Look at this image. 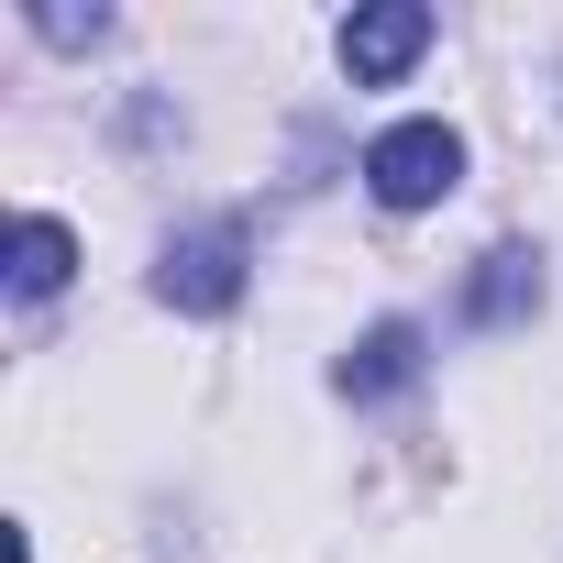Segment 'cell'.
<instances>
[{
  "label": "cell",
  "instance_id": "obj_3",
  "mask_svg": "<svg viewBox=\"0 0 563 563\" xmlns=\"http://www.w3.org/2000/svg\"><path fill=\"white\" fill-rule=\"evenodd\" d=\"M420 56H431V12H420V0H376V12L343 23V67H354V89H398Z\"/></svg>",
  "mask_w": 563,
  "mask_h": 563
},
{
  "label": "cell",
  "instance_id": "obj_1",
  "mask_svg": "<svg viewBox=\"0 0 563 563\" xmlns=\"http://www.w3.org/2000/svg\"><path fill=\"white\" fill-rule=\"evenodd\" d=\"M365 188H376V210H431V199H453V188H464V133H453V122H387V133L365 144Z\"/></svg>",
  "mask_w": 563,
  "mask_h": 563
},
{
  "label": "cell",
  "instance_id": "obj_2",
  "mask_svg": "<svg viewBox=\"0 0 563 563\" xmlns=\"http://www.w3.org/2000/svg\"><path fill=\"white\" fill-rule=\"evenodd\" d=\"M243 265H254V232H243V221H199V232H177V243L155 254V299L188 310V321H221V310L243 299Z\"/></svg>",
  "mask_w": 563,
  "mask_h": 563
},
{
  "label": "cell",
  "instance_id": "obj_7",
  "mask_svg": "<svg viewBox=\"0 0 563 563\" xmlns=\"http://www.w3.org/2000/svg\"><path fill=\"white\" fill-rule=\"evenodd\" d=\"M34 34H45V45H100L111 12H34Z\"/></svg>",
  "mask_w": 563,
  "mask_h": 563
},
{
  "label": "cell",
  "instance_id": "obj_5",
  "mask_svg": "<svg viewBox=\"0 0 563 563\" xmlns=\"http://www.w3.org/2000/svg\"><path fill=\"white\" fill-rule=\"evenodd\" d=\"M332 387H343V398H398V387H420V321H376V332L332 365Z\"/></svg>",
  "mask_w": 563,
  "mask_h": 563
},
{
  "label": "cell",
  "instance_id": "obj_6",
  "mask_svg": "<svg viewBox=\"0 0 563 563\" xmlns=\"http://www.w3.org/2000/svg\"><path fill=\"white\" fill-rule=\"evenodd\" d=\"M67 276H78V232L56 210H23L12 221V299H56Z\"/></svg>",
  "mask_w": 563,
  "mask_h": 563
},
{
  "label": "cell",
  "instance_id": "obj_4",
  "mask_svg": "<svg viewBox=\"0 0 563 563\" xmlns=\"http://www.w3.org/2000/svg\"><path fill=\"white\" fill-rule=\"evenodd\" d=\"M530 310H541V254H530V243L475 254V276H464V321H475V332H508V321H530Z\"/></svg>",
  "mask_w": 563,
  "mask_h": 563
}]
</instances>
